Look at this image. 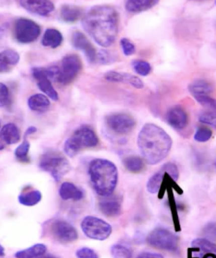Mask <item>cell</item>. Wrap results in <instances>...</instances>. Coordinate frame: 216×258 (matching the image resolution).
<instances>
[{
	"label": "cell",
	"mask_w": 216,
	"mask_h": 258,
	"mask_svg": "<svg viewBox=\"0 0 216 258\" xmlns=\"http://www.w3.org/2000/svg\"><path fill=\"white\" fill-rule=\"evenodd\" d=\"M163 167L165 168L168 175L170 176V177L172 178L175 182H176L179 177V171L177 166L174 164L173 163H167L164 165Z\"/></svg>",
	"instance_id": "obj_39"
},
{
	"label": "cell",
	"mask_w": 216,
	"mask_h": 258,
	"mask_svg": "<svg viewBox=\"0 0 216 258\" xmlns=\"http://www.w3.org/2000/svg\"><path fill=\"white\" fill-rule=\"evenodd\" d=\"M147 241L158 249L176 252L178 249L179 239L175 234L163 228H157L148 235Z\"/></svg>",
	"instance_id": "obj_7"
},
{
	"label": "cell",
	"mask_w": 216,
	"mask_h": 258,
	"mask_svg": "<svg viewBox=\"0 0 216 258\" xmlns=\"http://www.w3.org/2000/svg\"><path fill=\"white\" fill-rule=\"evenodd\" d=\"M200 122L212 126L216 129V111L206 110L201 113L198 117Z\"/></svg>",
	"instance_id": "obj_34"
},
{
	"label": "cell",
	"mask_w": 216,
	"mask_h": 258,
	"mask_svg": "<svg viewBox=\"0 0 216 258\" xmlns=\"http://www.w3.org/2000/svg\"><path fill=\"white\" fill-rule=\"evenodd\" d=\"M20 4L27 11L40 16H48L54 10V4L48 0H22Z\"/></svg>",
	"instance_id": "obj_13"
},
{
	"label": "cell",
	"mask_w": 216,
	"mask_h": 258,
	"mask_svg": "<svg viewBox=\"0 0 216 258\" xmlns=\"http://www.w3.org/2000/svg\"><path fill=\"white\" fill-rule=\"evenodd\" d=\"M166 118L169 125L176 130H182L187 125V114L180 106L171 108L166 113Z\"/></svg>",
	"instance_id": "obj_14"
},
{
	"label": "cell",
	"mask_w": 216,
	"mask_h": 258,
	"mask_svg": "<svg viewBox=\"0 0 216 258\" xmlns=\"http://www.w3.org/2000/svg\"><path fill=\"white\" fill-rule=\"evenodd\" d=\"M39 167L43 171L50 173L56 182H59L71 170L69 161L61 154L48 151L41 156Z\"/></svg>",
	"instance_id": "obj_5"
},
{
	"label": "cell",
	"mask_w": 216,
	"mask_h": 258,
	"mask_svg": "<svg viewBox=\"0 0 216 258\" xmlns=\"http://www.w3.org/2000/svg\"><path fill=\"white\" fill-rule=\"evenodd\" d=\"M201 106L207 110L216 111V100L210 96H198L193 97Z\"/></svg>",
	"instance_id": "obj_36"
},
{
	"label": "cell",
	"mask_w": 216,
	"mask_h": 258,
	"mask_svg": "<svg viewBox=\"0 0 216 258\" xmlns=\"http://www.w3.org/2000/svg\"><path fill=\"white\" fill-rule=\"evenodd\" d=\"M99 207L101 212L109 217H116L120 214L121 210L120 202L118 200L111 198L101 201Z\"/></svg>",
	"instance_id": "obj_21"
},
{
	"label": "cell",
	"mask_w": 216,
	"mask_h": 258,
	"mask_svg": "<svg viewBox=\"0 0 216 258\" xmlns=\"http://www.w3.org/2000/svg\"><path fill=\"white\" fill-rule=\"evenodd\" d=\"M203 258H216V255L214 254H207L205 255Z\"/></svg>",
	"instance_id": "obj_49"
},
{
	"label": "cell",
	"mask_w": 216,
	"mask_h": 258,
	"mask_svg": "<svg viewBox=\"0 0 216 258\" xmlns=\"http://www.w3.org/2000/svg\"><path fill=\"white\" fill-rule=\"evenodd\" d=\"M47 247L43 244H37L27 249L16 252V258H37L45 254Z\"/></svg>",
	"instance_id": "obj_27"
},
{
	"label": "cell",
	"mask_w": 216,
	"mask_h": 258,
	"mask_svg": "<svg viewBox=\"0 0 216 258\" xmlns=\"http://www.w3.org/2000/svg\"><path fill=\"white\" fill-rule=\"evenodd\" d=\"M5 254H6V253H5L4 247L0 244V257L4 256Z\"/></svg>",
	"instance_id": "obj_47"
},
{
	"label": "cell",
	"mask_w": 216,
	"mask_h": 258,
	"mask_svg": "<svg viewBox=\"0 0 216 258\" xmlns=\"http://www.w3.org/2000/svg\"><path fill=\"white\" fill-rule=\"evenodd\" d=\"M137 145L146 162L155 165L168 156L172 146V140L160 126L146 123L138 134Z\"/></svg>",
	"instance_id": "obj_2"
},
{
	"label": "cell",
	"mask_w": 216,
	"mask_h": 258,
	"mask_svg": "<svg viewBox=\"0 0 216 258\" xmlns=\"http://www.w3.org/2000/svg\"><path fill=\"white\" fill-rule=\"evenodd\" d=\"M78 258H99V255L93 249L88 247H83L76 252Z\"/></svg>",
	"instance_id": "obj_40"
},
{
	"label": "cell",
	"mask_w": 216,
	"mask_h": 258,
	"mask_svg": "<svg viewBox=\"0 0 216 258\" xmlns=\"http://www.w3.org/2000/svg\"><path fill=\"white\" fill-rule=\"evenodd\" d=\"M99 143L98 136L88 126L77 129L64 145V151L67 155L74 157L84 148L95 147Z\"/></svg>",
	"instance_id": "obj_4"
},
{
	"label": "cell",
	"mask_w": 216,
	"mask_h": 258,
	"mask_svg": "<svg viewBox=\"0 0 216 258\" xmlns=\"http://www.w3.org/2000/svg\"><path fill=\"white\" fill-rule=\"evenodd\" d=\"M107 81L113 83H122L130 84L136 89H142L144 84L138 77L131 75L130 74L120 73V72L110 71L104 76Z\"/></svg>",
	"instance_id": "obj_15"
},
{
	"label": "cell",
	"mask_w": 216,
	"mask_h": 258,
	"mask_svg": "<svg viewBox=\"0 0 216 258\" xmlns=\"http://www.w3.org/2000/svg\"><path fill=\"white\" fill-rule=\"evenodd\" d=\"M9 100V91L4 84L0 83V107L7 105Z\"/></svg>",
	"instance_id": "obj_41"
},
{
	"label": "cell",
	"mask_w": 216,
	"mask_h": 258,
	"mask_svg": "<svg viewBox=\"0 0 216 258\" xmlns=\"http://www.w3.org/2000/svg\"><path fill=\"white\" fill-rule=\"evenodd\" d=\"M19 202L21 205L26 207H33L38 204L42 199L40 191L34 190L25 193H22L18 198Z\"/></svg>",
	"instance_id": "obj_28"
},
{
	"label": "cell",
	"mask_w": 216,
	"mask_h": 258,
	"mask_svg": "<svg viewBox=\"0 0 216 258\" xmlns=\"http://www.w3.org/2000/svg\"><path fill=\"white\" fill-rule=\"evenodd\" d=\"M212 133L207 127H199L197 129L194 135V140L200 143L207 142L212 137Z\"/></svg>",
	"instance_id": "obj_37"
},
{
	"label": "cell",
	"mask_w": 216,
	"mask_h": 258,
	"mask_svg": "<svg viewBox=\"0 0 216 258\" xmlns=\"http://www.w3.org/2000/svg\"><path fill=\"white\" fill-rule=\"evenodd\" d=\"M59 194L63 200L79 201L83 198V192L74 183L64 182L59 188Z\"/></svg>",
	"instance_id": "obj_20"
},
{
	"label": "cell",
	"mask_w": 216,
	"mask_h": 258,
	"mask_svg": "<svg viewBox=\"0 0 216 258\" xmlns=\"http://www.w3.org/2000/svg\"><path fill=\"white\" fill-rule=\"evenodd\" d=\"M28 105L32 110L43 112L48 110L50 106V101L44 94H36L29 99Z\"/></svg>",
	"instance_id": "obj_25"
},
{
	"label": "cell",
	"mask_w": 216,
	"mask_h": 258,
	"mask_svg": "<svg viewBox=\"0 0 216 258\" xmlns=\"http://www.w3.org/2000/svg\"><path fill=\"white\" fill-rule=\"evenodd\" d=\"M188 90L193 97L210 96L214 90V86L210 82L205 79H197L188 86Z\"/></svg>",
	"instance_id": "obj_17"
},
{
	"label": "cell",
	"mask_w": 216,
	"mask_h": 258,
	"mask_svg": "<svg viewBox=\"0 0 216 258\" xmlns=\"http://www.w3.org/2000/svg\"><path fill=\"white\" fill-rule=\"evenodd\" d=\"M51 232L58 241L69 243L78 239V233L70 223L63 220H55L51 225Z\"/></svg>",
	"instance_id": "obj_11"
},
{
	"label": "cell",
	"mask_w": 216,
	"mask_h": 258,
	"mask_svg": "<svg viewBox=\"0 0 216 258\" xmlns=\"http://www.w3.org/2000/svg\"><path fill=\"white\" fill-rule=\"evenodd\" d=\"M83 12L79 7L64 5L60 10V17L63 21L66 22H74L78 21L82 16Z\"/></svg>",
	"instance_id": "obj_26"
},
{
	"label": "cell",
	"mask_w": 216,
	"mask_h": 258,
	"mask_svg": "<svg viewBox=\"0 0 216 258\" xmlns=\"http://www.w3.org/2000/svg\"><path fill=\"white\" fill-rule=\"evenodd\" d=\"M215 167H216V164H215Z\"/></svg>",
	"instance_id": "obj_52"
},
{
	"label": "cell",
	"mask_w": 216,
	"mask_h": 258,
	"mask_svg": "<svg viewBox=\"0 0 216 258\" xmlns=\"http://www.w3.org/2000/svg\"><path fill=\"white\" fill-rule=\"evenodd\" d=\"M40 34V27L31 20L20 19L15 26V36L19 43H32L39 38Z\"/></svg>",
	"instance_id": "obj_10"
},
{
	"label": "cell",
	"mask_w": 216,
	"mask_h": 258,
	"mask_svg": "<svg viewBox=\"0 0 216 258\" xmlns=\"http://www.w3.org/2000/svg\"><path fill=\"white\" fill-rule=\"evenodd\" d=\"M111 254L113 258L132 257V251L130 249L121 244L113 245L111 249Z\"/></svg>",
	"instance_id": "obj_33"
},
{
	"label": "cell",
	"mask_w": 216,
	"mask_h": 258,
	"mask_svg": "<svg viewBox=\"0 0 216 258\" xmlns=\"http://www.w3.org/2000/svg\"><path fill=\"white\" fill-rule=\"evenodd\" d=\"M30 143L27 140H24L22 143L16 148L15 151V156L21 162H28L29 161V152Z\"/></svg>",
	"instance_id": "obj_32"
},
{
	"label": "cell",
	"mask_w": 216,
	"mask_h": 258,
	"mask_svg": "<svg viewBox=\"0 0 216 258\" xmlns=\"http://www.w3.org/2000/svg\"><path fill=\"white\" fill-rule=\"evenodd\" d=\"M158 3V0H128L125 7L130 13H140L152 9Z\"/></svg>",
	"instance_id": "obj_19"
},
{
	"label": "cell",
	"mask_w": 216,
	"mask_h": 258,
	"mask_svg": "<svg viewBox=\"0 0 216 258\" xmlns=\"http://www.w3.org/2000/svg\"><path fill=\"white\" fill-rule=\"evenodd\" d=\"M37 258H59V257L55 256V255L49 254V255H41V256H39Z\"/></svg>",
	"instance_id": "obj_48"
},
{
	"label": "cell",
	"mask_w": 216,
	"mask_h": 258,
	"mask_svg": "<svg viewBox=\"0 0 216 258\" xmlns=\"http://www.w3.org/2000/svg\"><path fill=\"white\" fill-rule=\"evenodd\" d=\"M98 59V61L101 63H107L109 61H110V56L108 53H107L105 51H101L98 54L97 53V59Z\"/></svg>",
	"instance_id": "obj_43"
},
{
	"label": "cell",
	"mask_w": 216,
	"mask_h": 258,
	"mask_svg": "<svg viewBox=\"0 0 216 258\" xmlns=\"http://www.w3.org/2000/svg\"><path fill=\"white\" fill-rule=\"evenodd\" d=\"M136 258H164L163 255L158 253L144 252L139 254Z\"/></svg>",
	"instance_id": "obj_44"
},
{
	"label": "cell",
	"mask_w": 216,
	"mask_h": 258,
	"mask_svg": "<svg viewBox=\"0 0 216 258\" xmlns=\"http://www.w3.org/2000/svg\"><path fill=\"white\" fill-rule=\"evenodd\" d=\"M63 40V36L58 30L48 29L44 32L43 39H42V44L44 46L56 48L61 45Z\"/></svg>",
	"instance_id": "obj_23"
},
{
	"label": "cell",
	"mask_w": 216,
	"mask_h": 258,
	"mask_svg": "<svg viewBox=\"0 0 216 258\" xmlns=\"http://www.w3.org/2000/svg\"><path fill=\"white\" fill-rule=\"evenodd\" d=\"M83 68V63L77 54H70L63 57L59 68V74L56 82L67 85L78 76Z\"/></svg>",
	"instance_id": "obj_8"
},
{
	"label": "cell",
	"mask_w": 216,
	"mask_h": 258,
	"mask_svg": "<svg viewBox=\"0 0 216 258\" xmlns=\"http://www.w3.org/2000/svg\"><path fill=\"white\" fill-rule=\"evenodd\" d=\"M0 127H1V123H0Z\"/></svg>",
	"instance_id": "obj_50"
},
{
	"label": "cell",
	"mask_w": 216,
	"mask_h": 258,
	"mask_svg": "<svg viewBox=\"0 0 216 258\" xmlns=\"http://www.w3.org/2000/svg\"><path fill=\"white\" fill-rule=\"evenodd\" d=\"M37 131V128L35 127V126H30V127L27 129L26 135H31L32 134H34L36 133Z\"/></svg>",
	"instance_id": "obj_45"
},
{
	"label": "cell",
	"mask_w": 216,
	"mask_h": 258,
	"mask_svg": "<svg viewBox=\"0 0 216 258\" xmlns=\"http://www.w3.org/2000/svg\"><path fill=\"white\" fill-rule=\"evenodd\" d=\"M71 42L72 44L76 49L84 52L89 62L94 63L96 61V49L83 32H74L72 34Z\"/></svg>",
	"instance_id": "obj_12"
},
{
	"label": "cell",
	"mask_w": 216,
	"mask_h": 258,
	"mask_svg": "<svg viewBox=\"0 0 216 258\" xmlns=\"http://www.w3.org/2000/svg\"><path fill=\"white\" fill-rule=\"evenodd\" d=\"M108 127L114 133L120 135H128L135 126V120L130 114L123 112L110 114L106 117Z\"/></svg>",
	"instance_id": "obj_9"
},
{
	"label": "cell",
	"mask_w": 216,
	"mask_h": 258,
	"mask_svg": "<svg viewBox=\"0 0 216 258\" xmlns=\"http://www.w3.org/2000/svg\"><path fill=\"white\" fill-rule=\"evenodd\" d=\"M92 184L98 195L108 197L117 185L118 172L116 165L105 159H95L89 166Z\"/></svg>",
	"instance_id": "obj_3"
},
{
	"label": "cell",
	"mask_w": 216,
	"mask_h": 258,
	"mask_svg": "<svg viewBox=\"0 0 216 258\" xmlns=\"http://www.w3.org/2000/svg\"><path fill=\"white\" fill-rule=\"evenodd\" d=\"M215 5H216V2H215Z\"/></svg>",
	"instance_id": "obj_51"
},
{
	"label": "cell",
	"mask_w": 216,
	"mask_h": 258,
	"mask_svg": "<svg viewBox=\"0 0 216 258\" xmlns=\"http://www.w3.org/2000/svg\"><path fill=\"white\" fill-rule=\"evenodd\" d=\"M19 60V54L16 51L6 49L0 52V73L9 70L10 66H16Z\"/></svg>",
	"instance_id": "obj_22"
},
{
	"label": "cell",
	"mask_w": 216,
	"mask_h": 258,
	"mask_svg": "<svg viewBox=\"0 0 216 258\" xmlns=\"http://www.w3.org/2000/svg\"><path fill=\"white\" fill-rule=\"evenodd\" d=\"M203 233L208 239L216 240V224L214 223H208L204 228Z\"/></svg>",
	"instance_id": "obj_42"
},
{
	"label": "cell",
	"mask_w": 216,
	"mask_h": 258,
	"mask_svg": "<svg viewBox=\"0 0 216 258\" xmlns=\"http://www.w3.org/2000/svg\"><path fill=\"white\" fill-rule=\"evenodd\" d=\"M32 76L36 80L43 79H49V81H57L59 74V68L51 66L48 68H36L32 70Z\"/></svg>",
	"instance_id": "obj_24"
},
{
	"label": "cell",
	"mask_w": 216,
	"mask_h": 258,
	"mask_svg": "<svg viewBox=\"0 0 216 258\" xmlns=\"http://www.w3.org/2000/svg\"><path fill=\"white\" fill-rule=\"evenodd\" d=\"M38 86L41 91H43L47 96L54 101L58 100V94L55 89L52 85L51 81L49 79H43L38 81Z\"/></svg>",
	"instance_id": "obj_31"
},
{
	"label": "cell",
	"mask_w": 216,
	"mask_h": 258,
	"mask_svg": "<svg viewBox=\"0 0 216 258\" xmlns=\"http://www.w3.org/2000/svg\"><path fill=\"white\" fill-rule=\"evenodd\" d=\"M120 44L123 53L125 54L126 56H130L131 54L135 53L136 50L135 46L128 39H121Z\"/></svg>",
	"instance_id": "obj_38"
},
{
	"label": "cell",
	"mask_w": 216,
	"mask_h": 258,
	"mask_svg": "<svg viewBox=\"0 0 216 258\" xmlns=\"http://www.w3.org/2000/svg\"><path fill=\"white\" fill-rule=\"evenodd\" d=\"M119 16L113 7L96 6L84 15L82 25L85 31L99 45L110 46L118 33Z\"/></svg>",
	"instance_id": "obj_1"
},
{
	"label": "cell",
	"mask_w": 216,
	"mask_h": 258,
	"mask_svg": "<svg viewBox=\"0 0 216 258\" xmlns=\"http://www.w3.org/2000/svg\"><path fill=\"white\" fill-rule=\"evenodd\" d=\"M123 165L129 172L138 173L143 168V161L137 156H130L124 159Z\"/></svg>",
	"instance_id": "obj_30"
},
{
	"label": "cell",
	"mask_w": 216,
	"mask_h": 258,
	"mask_svg": "<svg viewBox=\"0 0 216 258\" xmlns=\"http://www.w3.org/2000/svg\"><path fill=\"white\" fill-rule=\"evenodd\" d=\"M132 67L136 74L141 76H146L150 74L151 66L148 61L143 60H134Z\"/></svg>",
	"instance_id": "obj_35"
},
{
	"label": "cell",
	"mask_w": 216,
	"mask_h": 258,
	"mask_svg": "<svg viewBox=\"0 0 216 258\" xmlns=\"http://www.w3.org/2000/svg\"><path fill=\"white\" fill-rule=\"evenodd\" d=\"M81 228L84 234L91 239L104 240L110 236L112 227L105 221L92 216L84 218Z\"/></svg>",
	"instance_id": "obj_6"
},
{
	"label": "cell",
	"mask_w": 216,
	"mask_h": 258,
	"mask_svg": "<svg viewBox=\"0 0 216 258\" xmlns=\"http://www.w3.org/2000/svg\"><path fill=\"white\" fill-rule=\"evenodd\" d=\"M193 258H203L205 255H216V245L207 239H196L192 242Z\"/></svg>",
	"instance_id": "obj_16"
},
{
	"label": "cell",
	"mask_w": 216,
	"mask_h": 258,
	"mask_svg": "<svg viewBox=\"0 0 216 258\" xmlns=\"http://www.w3.org/2000/svg\"><path fill=\"white\" fill-rule=\"evenodd\" d=\"M0 137L7 145H14L21 140L19 128L12 123H7L2 127L0 131Z\"/></svg>",
	"instance_id": "obj_18"
},
{
	"label": "cell",
	"mask_w": 216,
	"mask_h": 258,
	"mask_svg": "<svg viewBox=\"0 0 216 258\" xmlns=\"http://www.w3.org/2000/svg\"><path fill=\"white\" fill-rule=\"evenodd\" d=\"M167 172L163 167L157 173L153 175L147 183V189L151 194H156L160 191L163 181Z\"/></svg>",
	"instance_id": "obj_29"
},
{
	"label": "cell",
	"mask_w": 216,
	"mask_h": 258,
	"mask_svg": "<svg viewBox=\"0 0 216 258\" xmlns=\"http://www.w3.org/2000/svg\"><path fill=\"white\" fill-rule=\"evenodd\" d=\"M5 148H6V143H5L2 138L0 137V151L3 150Z\"/></svg>",
	"instance_id": "obj_46"
}]
</instances>
